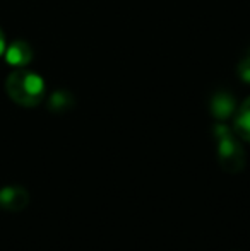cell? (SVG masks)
Instances as JSON below:
<instances>
[{
    "mask_svg": "<svg viewBox=\"0 0 250 251\" xmlns=\"http://www.w3.org/2000/svg\"><path fill=\"white\" fill-rule=\"evenodd\" d=\"M5 51V36H3L2 29H0V55Z\"/></svg>",
    "mask_w": 250,
    "mask_h": 251,
    "instance_id": "obj_9",
    "label": "cell"
},
{
    "mask_svg": "<svg viewBox=\"0 0 250 251\" xmlns=\"http://www.w3.org/2000/svg\"><path fill=\"white\" fill-rule=\"evenodd\" d=\"M29 203V193L23 186H5L0 190V207L7 212H21Z\"/></svg>",
    "mask_w": 250,
    "mask_h": 251,
    "instance_id": "obj_3",
    "label": "cell"
},
{
    "mask_svg": "<svg viewBox=\"0 0 250 251\" xmlns=\"http://www.w3.org/2000/svg\"><path fill=\"white\" fill-rule=\"evenodd\" d=\"M214 139L218 142V161L223 171L237 175L245 168V151L238 142V135L231 132L226 125L218 123L214 125Z\"/></svg>",
    "mask_w": 250,
    "mask_h": 251,
    "instance_id": "obj_2",
    "label": "cell"
},
{
    "mask_svg": "<svg viewBox=\"0 0 250 251\" xmlns=\"http://www.w3.org/2000/svg\"><path fill=\"white\" fill-rule=\"evenodd\" d=\"M209 111L216 120H226L237 111V101L228 91H216L209 100Z\"/></svg>",
    "mask_w": 250,
    "mask_h": 251,
    "instance_id": "obj_4",
    "label": "cell"
},
{
    "mask_svg": "<svg viewBox=\"0 0 250 251\" xmlns=\"http://www.w3.org/2000/svg\"><path fill=\"white\" fill-rule=\"evenodd\" d=\"M74 108V96L69 91H55L48 98V109L52 113H65Z\"/></svg>",
    "mask_w": 250,
    "mask_h": 251,
    "instance_id": "obj_7",
    "label": "cell"
},
{
    "mask_svg": "<svg viewBox=\"0 0 250 251\" xmlns=\"http://www.w3.org/2000/svg\"><path fill=\"white\" fill-rule=\"evenodd\" d=\"M235 133L245 142H250V96L238 106L235 115Z\"/></svg>",
    "mask_w": 250,
    "mask_h": 251,
    "instance_id": "obj_6",
    "label": "cell"
},
{
    "mask_svg": "<svg viewBox=\"0 0 250 251\" xmlns=\"http://www.w3.org/2000/svg\"><path fill=\"white\" fill-rule=\"evenodd\" d=\"M237 74L245 84H250V50L247 51V55L238 62Z\"/></svg>",
    "mask_w": 250,
    "mask_h": 251,
    "instance_id": "obj_8",
    "label": "cell"
},
{
    "mask_svg": "<svg viewBox=\"0 0 250 251\" xmlns=\"http://www.w3.org/2000/svg\"><path fill=\"white\" fill-rule=\"evenodd\" d=\"M5 60L14 67H24L33 60V48L26 41L17 40L5 48Z\"/></svg>",
    "mask_w": 250,
    "mask_h": 251,
    "instance_id": "obj_5",
    "label": "cell"
},
{
    "mask_svg": "<svg viewBox=\"0 0 250 251\" xmlns=\"http://www.w3.org/2000/svg\"><path fill=\"white\" fill-rule=\"evenodd\" d=\"M5 91L14 102L24 108L38 106L45 98V82L38 74L26 69L14 70L5 80Z\"/></svg>",
    "mask_w": 250,
    "mask_h": 251,
    "instance_id": "obj_1",
    "label": "cell"
}]
</instances>
